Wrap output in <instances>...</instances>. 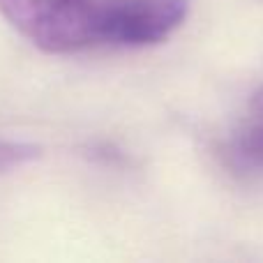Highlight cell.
<instances>
[{
    "mask_svg": "<svg viewBox=\"0 0 263 263\" xmlns=\"http://www.w3.org/2000/svg\"><path fill=\"white\" fill-rule=\"evenodd\" d=\"M252 106H254V111L263 118V88L254 95V102H252Z\"/></svg>",
    "mask_w": 263,
    "mask_h": 263,
    "instance_id": "cell-5",
    "label": "cell"
},
{
    "mask_svg": "<svg viewBox=\"0 0 263 263\" xmlns=\"http://www.w3.org/2000/svg\"><path fill=\"white\" fill-rule=\"evenodd\" d=\"M0 16L44 53L97 44V0H0Z\"/></svg>",
    "mask_w": 263,
    "mask_h": 263,
    "instance_id": "cell-1",
    "label": "cell"
},
{
    "mask_svg": "<svg viewBox=\"0 0 263 263\" xmlns=\"http://www.w3.org/2000/svg\"><path fill=\"white\" fill-rule=\"evenodd\" d=\"M238 155L252 166L263 168V118L250 123L238 136Z\"/></svg>",
    "mask_w": 263,
    "mask_h": 263,
    "instance_id": "cell-4",
    "label": "cell"
},
{
    "mask_svg": "<svg viewBox=\"0 0 263 263\" xmlns=\"http://www.w3.org/2000/svg\"><path fill=\"white\" fill-rule=\"evenodd\" d=\"M37 155H40V150L32 143L14 141V139H0V173H7L12 168L23 166V164L37 159Z\"/></svg>",
    "mask_w": 263,
    "mask_h": 263,
    "instance_id": "cell-3",
    "label": "cell"
},
{
    "mask_svg": "<svg viewBox=\"0 0 263 263\" xmlns=\"http://www.w3.org/2000/svg\"><path fill=\"white\" fill-rule=\"evenodd\" d=\"M187 9V0H97V44H159L180 28Z\"/></svg>",
    "mask_w": 263,
    "mask_h": 263,
    "instance_id": "cell-2",
    "label": "cell"
}]
</instances>
